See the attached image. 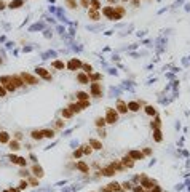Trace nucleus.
<instances>
[{
    "instance_id": "nucleus-1",
    "label": "nucleus",
    "mask_w": 190,
    "mask_h": 192,
    "mask_svg": "<svg viewBox=\"0 0 190 192\" xmlns=\"http://www.w3.org/2000/svg\"><path fill=\"white\" fill-rule=\"evenodd\" d=\"M104 119H106V122H107V123H115V122L118 120V112H117V109H112V107H109Z\"/></svg>"
},
{
    "instance_id": "nucleus-2",
    "label": "nucleus",
    "mask_w": 190,
    "mask_h": 192,
    "mask_svg": "<svg viewBox=\"0 0 190 192\" xmlns=\"http://www.w3.org/2000/svg\"><path fill=\"white\" fill-rule=\"evenodd\" d=\"M19 77L22 79V82H24V83H29V85H37V83H38V79H37V77H34L32 74H27V72H22Z\"/></svg>"
},
{
    "instance_id": "nucleus-3",
    "label": "nucleus",
    "mask_w": 190,
    "mask_h": 192,
    "mask_svg": "<svg viewBox=\"0 0 190 192\" xmlns=\"http://www.w3.org/2000/svg\"><path fill=\"white\" fill-rule=\"evenodd\" d=\"M90 88H91V95L96 96V98H99V96L102 95V86H101V83L90 82Z\"/></svg>"
},
{
    "instance_id": "nucleus-4",
    "label": "nucleus",
    "mask_w": 190,
    "mask_h": 192,
    "mask_svg": "<svg viewBox=\"0 0 190 192\" xmlns=\"http://www.w3.org/2000/svg\"><path fill=\"white\" fill-rule=\"evenodd\" d=\"M125 13H126V10H125L123 7H114V14H112L110 19L112 21H118V19H121V18L125 16Z\"/></svg>"
},
{
    "instance_id": "nucleus-5",
    "label": "nucleus",
    "mask_w": 190,
    "mask_h": 192,
    "mask_svg": "<svg viewBox=\"0 0 190 192\" xmlns=\"http://www.w3.org/2000/svg\"><path fill=\"white\" fill-rule=\"evenodd\" d=\"M82 64H83V62L80 61V59L72 58L69 62H67V66H66V67L69 69V71H77V69H80V67H82Z\"/></svg>"
},
{
    "instance_id": "nucleus-6",
    "label": "nucleus",
    "mask_w": 190,
    "mask_h": 192,
    "mask_svg": "<svg viewBox=\"0 0 190 192\" xmlns=\"http://www.w3.org/2000/svg\"><path fill=\"white\" fill-rule=\"evenodd\" d=\"M35 74H37L38 77H42V79H45V80H51V74L43 67H37L35 69Z\"/></svg>"
},
{
    "instance_id": "nucleus-7",
    "label": "nucleus",
    "mask_w": 190,
    "mask_h": 192,
    "mask_svg": "<svg viewBox=\"0 0 190 192\" xmlns=\"http://www.w3.org/2000/svg\"><path fill=\"white\" fill-rule=\"evenodd\" d=\"M117 112L118 114H126L128 112V106H126L125 101H121V99L117 101Z\"/></svg>"
},
{
    "instance_id": "nucleus-8",
    "label": "nucleus",
    "mask_w": 190,
    "mask_h": 192,
    "mask_svg": "<svg viewBox=\"0 0 190 192\" xmlns=\"http://www.w3.org/2000/svg\"><path fill=\"white\" fill-rule=\"evenodd\" d=\"M126 106H128V110H131V112H138L141 109V103H138V101H129Z\"/></svg>"
},
{
    "instance_id": "nucleus-9",
    "label": "nucleus",
    "mask_w": 190,
    "mask_h": 192,
    "mask_svg": "<svg viewBox=\"0 0 190 192\" xmlns=\"http://www.w3.org/2000/svg\"><path fill=\"white\" fill-rule=\"evenodd\" d=\"M32 175L37 176V178H43V168L40 165H34L32 167Z\"/></svg>"
},
{
    "instance_id": "nucleus-10",
    "label": "nucleus",
    "mask_w": 190,
    "mask_h": 192,
    "mask_svg": "<svg viewBox=\"0 0 190 192\" xmlns=\"http://www.w3.org/2000/svg\"><path fill=\"white\" fill-rule=\"evenodd\" d=\"M11 83H13L16 88H21V86L24 85V82H22V79H21L19 75H11Z\"/></svg>"
},
{
    "instance_id": "nucleus-11",
    "label": "nucleus",
    "mask_w": 190,
    "mask_h": 192,
    "mask_svg": "<svg viewBox=\"0 0 190 192\" xmlns=\"http://www.w3.org/2000/svg\"><path fill=\"white\" fill-rule=\"evenodd\" d=\"M10 141H11L10 133H7V131H0V144H8Z\"/></svg>"
},
{
    "instance_id": "nucleus-12",
    "label": "nucleus",
    "mask_w": 190,
    "mask_h": 192,
    "mask_svg": "<svg viewBox=\"0 0 190 192\" xmlns=\"http://www.w3.org/2000/svg\"><path fill=\"white\" fill-rule=\"evenodd\" d=\"M88 16L91 18L93 21H97V19H101V14H99V10H94V8H90L88 10Z\"/></svg>"
},
{
    "instance_id": "nucleus-13",
    "label": "nucleus",
    "mask_w": 190,
    "mask_h": 192,
    "mask_svg": "<svg viewBox=\"0 0 190 192\" xmlns=\"http://www.w3.org/2000/svg\"><path fill=\"white\" fill-rule=\"evenodd\" d=\"M128 155L131 158H134V160H142V158H144V154H142V152H139V151H131Z\"/></svg>"
},
{
    "instance_id": "nucleus-14",
    "label": "nucleus",
    "mask_w": 190,
    "mask_h": 192,
    "mask_svg": "<svg viewBox=\"0 0 190 192\" xmlns=\"http://www.w3.org/2000/svg\"><path fill=\"white\" fill-rule=\"evenodd\" d=\"M102 10V14L104 16H107L109 19L112 18V14H114V7H104V8H101Z\"/></svg>"
},
{
    "instance_id": "nucleus-15",
    "label": "nucleus",
    "mask_w": 190,
    "mask_h": 192,
    "mask_svg": "<svg viewBox=\"0 0 190 192\" xmlns=\"http://www.w3.org/2000/svg\"><path fill=\"white\" fill-rule=\"evenodd\" d=\"M77 79H78V82L83 83V85H88V83H90V77H88L86 74H78Z\"/></svg>"
},
{
    "instance_id": "nucleus-16",
    "label": "nucleus",
    "mask_w": 190,
    "mask_h": 192,
    "mask_svg": "<svg viewBox=\"0 0 190 192\" xmlns=\"http://www.w3.org/2000/svg\"><path fill=\"white\" fill-rule=\"evenodd\" d=\"M144 110H145V114L147 115H150V117H157V109L153 106H145L144 107Z\"/></svg>"
},
{
    "instance_id": "nucleus-17",
    "label": "nucleus",
    "mask_w": 190,
    "mask_h": 192,
    "mask_svg": "<svg viewBox=\"0 0 190 192\" xmlns=\"http://www.w3.org/2000/svg\"><path fill=\"white\" fill-rule=\"evenodd\" d=\"M22 3H24V0H11L10 3H8V8H11V10L13 8H19Z\"/></svg>"
},
{
    "instance_id": "nucleus-18",
    "label": "nucleus",
    "mask_w": 190,
    "mask_h": 192,
    "mask_svg": "<svg viewBox=\"0 0 190 192\" xmlns=\"http://www.w3.org/2000/svg\"><path fill=\"white\" fill-rule=\"evenodd\" d=\"M77 99H78V101H88V99H90V95L85 93V91H78V93H77Z\"/></svg>"
},
{
    "instance_id": "nucleus-19",
    "label": "nucleus",
    "mask_w": 190,
    "mask_h": 192,
    "mask_svg": "<svg viewBox=\"0 0 190 192\" xmlns=\"http://www.w3.org/2000/svg\"><path fill=\"white\" fill-rule=\"evenodd\" d=\"M94 123H96V127H97V128H104L106 125H107V122H106V119H104V117H97Z\"/></svg>"
},
{
    "instance_id": "nucleus-20",
    "label": "nucleus",
    "mask_w": 190,
    "mask_h": 192,
    "mask_svg": "<svg viewBox=\"0 0 190 192\" xmlns=\"http://www.w3.org/2000/svg\"><path fill=\"white\" fill-rule=\"evenodd\" d=\"M90 146L93 149H102V143L97 139H90Z\"/></svg>"
},
{
    "instance_id": "nucleus-21",
    "label": "nucleus",
    "mask_w": 190,
    "mask_h": 192,
    "mask_svg": "<svg viewBox=\"0 0 190 192\" xmlns=\"http://www.w3.org/2000/svg\"><path fill=\"white\" fill-rule=\"evenodd\" d=\"M123 165L125 167H128V168H131L133 165H134V162H133V158L129 157V155H126V157H123Z\"/></svg>"
},
{
    "instance_id": "nucleus-22",
    "label": "nucleus",
    "mask_w": 190,
    "mask_h": 192,
    "mask_svg": "<svg viewBox=\"0 0 190 192\" xmlns=\"http://www.w3.org/2000/svg\"><path fill=\"white\" fill-rule=\"evenodd\" d=\"M31 136H32V139H37V141H40L42 138H43V134H42V131L40 130H34L31 133Z\"/></svg>"
},
{
    "instance_id": "nucleus-23",
    "label": "nucleus",
    "mask_w": 190,
    "mask_h": 192,
    "mask_svg": "<svg viewBox=\"0 0 190 192\" xmlns=\"http://www.w3.org/2000/svg\"><path fill=\"white\" fill-rule=\"evenodd\" d=\"M153 139L157 141V143H161V131H160V128H157V130H153Z\"/></svg>"
},
{
    "instance_id": "nucleus-24",
    "label": "nucleus",
    "mask_w": 190,
    "mask_h": 192,
    "mask_svg": "<svg viewBox=\"0 0 190 192\" xmlns=\"http://www.w3.org/2000/svg\"><path fill=\"white\" fill-rule=\"evenodd\" d=\"M77 168H78L80 171H83V173H88V170H90V168H88V165L83 163V162H78V163H77Z\"/></svg>"
},
{
    "instance_id": "nucleus-25",
    "label": "nucleus",
    "mask_w": 190,
    "mask_h": 192,
    "mask_svg": "<svg viewBox=\"0 0 190 192\" xmlns=\"http://www.w3.org/2000/svg\"><path fill=\"white\" fill-rule=\"evenodd\" d=\"M8 146H10V149H11V151H18V149H21L19 143H18L16 139H14V141H10V143H8Z\"/></svg>"
},
{
    "instance_id": "nucleus-26",
    "label": "nucleus",
    "mask_w": 190,
    "mask_h": 192,
    "mask_svg": "<svg viewBox=\"0 0 190 192\" xmlns=\"http://www.w3.org/2000/svg\"><path fill=\"white\" fill-rule=\"evenodd\" d=\"M90 5H91V8H94V10H101V2L99 0H90Z\"/></svg>"
},
{
    "instance_id": "nucleus-27",
    "label": "nucleus",
    "mask_w": 190,
    "mask_h": 192,
    "mask_svg": "<svg viewBox=\"0 0 190 192\" xmlns=\"http://www.w3.org/2000/svg\"><path fill=\"white\" fill-rule=\"evenodd\" d=\"M61 114H62V117H64V119H70V117L74 115V112L69 109V107H67V109H62V112H61Z\"/></svg>"
},
{
    "instance_id": "nucleus-28",
    "label": "nucleus",
    "mask_w": 190,
    "mask_h": 192,
    "mask_svg": "<svg viewBox=\"0 0 190 192\" xmlns=\"http://www.w3.org/2000/svg\"><path fill=\"white\" fill-rule=\"evenodd\" d=\"M51 66H53V67H56V69H62V71H64V67H66V64H64L62 61H53Z\"/></svg>"
},
{
    "instance_id": "nucleus-29",
    "label": "nucleus",
    "mask_w": 190,
    "mask_h": 192,
    "mask_svg": "<svg viewBox=\"0 0 190 192\" xmlns=\"http://www.w3.org/2000/svg\"><path fill=\"white\" fill-rule=\"evenodd\" d=\"M42 134H43V138H50V139H51V138L54 136V131L53 130H42Z\"/></svg>"
},
{
    "instance_id": "nucleus-30",
    "label": "nucleus",
    "mask_w": 190,
    "mask_h": 192,
    "mask_svg": "<svg viewBox=\"0 0 190 192\" xmlns=\"http://www.w3.org/2000/svg\"><path fill=\"white\" fill-rule=\"evenodd\" d=\"M114 173H115V170H114L112 167H109V168H104V170H102V175H104V176H112Z\"/></svg>"
},
{
    "instance_id": "nucleus-31",
    "label": "nucleus",
    "mask_w": 190,
    "mask_h": 192,
    "mask_svg": "<svg viewBox=\"0 0 190 192\" xmlns=\"http://www.w3.org/2000/svg\"><path fill=\"white\" fill-rule=\"evenodd\" d=\"M11 82V75H3V77H0V83L2 85H7V83H10Z\"/></svg>"
},
{
    "instance_id": "nucleus-32",
    "label": "nucleus",
    "mask_w": 190,
    "mask_h": 192,
    "mask_svg": "<svg viewBox=\"0 0 190 192\" xmlns=\"http://www.w3.org/2000/svg\"><path fill=\"white\" fill-rule=\"evenodd\" d=\"M69 109L72 110L74 114H75V112H80V110H82V109H80V106H78V103H72V104L69 106Z\"/></svg>"
},
{
    "instance_id": "nucleus-33",
    "label": "nucleus",
    "mask_w": 190,
    "mask_h": 192,
    "mask_svg": "<svg viewBox=\"0 0 190 192\" xmlns=\"http://www.w3.org/2000/svg\"><path fill=\"white\" fill-rule=\"evenodd\" d=\"M82 69L86 72V74H90V75L93 74V66H90V64H82Z\"/></svg>"
},
{
    "instance_id": "nucleus-34",
    "label": "nucleus",
    "mask_w": 190,
    "mask_h": 192,
    "mask_svg": "<svg viewBox=\"0 0 190 192\" xmlns=\"http://www.w3.org/2000/svg\"><path fill=\"white\" fill-rule=\"evenodd\" d=\"M109 189H110L112 192H117V191H120V184H118V182H110Z\"/></svg>"
},
{
    "instance_id": "nucleus-35",
    "label": "nucleus",
    "mask_w": 190,
    "mask_h": 192,
    "mask_svg": "<svg viewBox=\"0 0 190 192\" xmlns=\"http://www.w3.org/2000/svg\"><path fill=\"white\" fill-rule=\"evenodd\" d=\"M66 5H67L69 8H72V10H74V8H77V7H78V3H77L75 0H66Z\"/></svg>"
},
{
    "instance_id": "nucleus-36",
    "label": "nucleus",
    "mask_w": 190,
    "mask_h": 192,
    "mask_svg": "<svg viewBox=\"0 0 190 192\" xmlns=\"http://www.w3.org/2000/svg\"><path fill=\"white\" fill-rule=\"evenodd\" d=\"M16 163L19 165V167H26L27 165V160H26L24 157H18V160H16Z\"/></svg>"
},
{
    "instance_id": "nucleus-37",
    "label": "nucleus",
    "mask_w": 190,
    "mask_h": 192,
    "mask_svg": "<svg viewBox=\"0 0 190 192\" xmlns=\"http://www.w3.org/2000/svg\"><path fill=\"white\" fill-rule=\"evenodd\" d=\"M142 186H144V187H147V189H152V187H153V186H155V184H153L152 181H149V179H144V182H142Z\"/></svg>"
},
{
    "instance_id": "nucleus-38",
    "label": "nucleus",
    "mask_w": 190,
    "mask_h": 192,
    "mask_svg": "<svg viewBox=\"0 0 190 192\" xmlns=\"http://www.w3.org/2000/svg\"><path fill=\"white\" fill-rule=\"evenodd\" d=\"M5 90H7V91H14V90H16V86L10 82V83H7V85H5Z\"/></svg>"
},
{
    "instance_id": "nucleus-39",
    "label": "nucleus",
    "mask_w": 190,
    "mask_h": 192,
    "mask_svg": "<svg viewBox=\"0 0 190 192\" xmlns=\"http://www.w3.org/2000/svg\"><path fill=\"white\" fill-rule=\"evenodd\" d=\"M74 158H78V157H82V155H83V151H82V149H77V151H74Z\"/></svg>"
},
{
    "instance_id": "nucleus-40",
    "label": "nucleus",
    "mask_w": 190,
    "mask_h": 192,
    "mask_svg": "<svg viewBox=\"0 0 190 192\" xmlns=\"http://www.w3.org/2000/svg\"><path fill=\"white\" fill-rule=\"evenodd\" d=\"M78 106H80V109H85V107H88V106H90V99H88V101H80Z\"/></svg>"
},
{
    "instance_id": "nucleus-41",
    "label": "nucleus",
    "mask_w": 190,
    "mask_h": 192,
    "mask_svg": "<svg viewBox=\"0 0 190 192\" xmlns=\"http://www.w3.org/2000/svg\"><path fill=\"white\" fill-rule=\"evenodd\" d=\"M7 96V90H5V86L0 83V98H5Z\"/></svg>"
},
{
    "instance_id": "nucleus-42",
    "label": "nucleus",
    "mask_w": 190,
    "mask_h": 192,
    "mask_svg": "<svg viewBox=\"0 0 190 192\" xmlns=\"http://www.w3.org/2000/svg\"><path fill=\"white\" fill-rule=\"evenodd\" d=\"M160 123H161V122H160V119L157 117L155 122H152V128H155V130H157V128H160Z\"/></svg>"
},
{
    "instance_id": "nucleus-43",
    "label": "nucleus",
    "mask_w": 190,
    "mask_h": 192,
    "mask_svg": "<svg viewBox=\"0 0 190 192\" xmlns=\"http://www.w3.org/2000/svg\"><path fill=\"white\" fill-rule=\"evenodd\" d=\"M82 151H83V154H91V147H90V146H83Z\"/></svg>"
},
{
    "instance_id": "nucleus-44",
    "label": "nucleus",
    "mask_w": 190,
    "mask_h": 192,
    "mask_svg": "<svg viewBox=\"0 0 190 192\" xmlns=\"http://www.w3.org/2000/svg\"><path fill=\"white\" fill-rule=\"evenodd\" d=\"M29 186V182L27 181H21V184H19V189H26Z\"/></svg>"
},
{
    "instance_id": "nucleus-45",
    "label": "nucleus",
    "mask_w": 190,
    "mask_h": 192,
    "mask_svg": "<svg viewBox=\"0 0 190 192\" xmlns=\"http://www.w3.org/2000/svg\"><path fill=\"white\" fill-rule=\"evenodd\" d=\"M80 5H82V7H88V5H90V0H80Z\"/></svg>"
},
{
    "instance_id": "nucleus-46",
    "label": "nucleus",
    "mask_w": 190,
    "mask_h": 192,
    "mask_svg": "<svg viewBox=\"0 0 190 192\" xmlns=\"http://www.w3.org/2000/svg\"><path fill=\"white\" fill-rule=\"evenodd\" d=\"M90 79H91V80H94V82H96V80H99V79H101V75H99V74H93V75H91Z\"/></svg>"
},
{
    "instance_id": "nucleus-47",
    "label": "nucleus",
    "mask_w": 190,
    "mask_h": 192,
    "mask_svg": "<svg viewBox=\"0 0 190 192\" xmlns=\"http://www.w3.org/2000/svg\"><path fill=\"white\" fill-rule=\"evenodd\" d=\"M8 158H10V160L13 162V163H16V160H18V157H16V155H13V154H11V155H8Z\"/></svg>"
},
{
    "instance_id": "nucleus-48",
    "label": "nucleus",
    "mask_w": 190,
    "mask_h": 192,
    "mask_svg": "<svg viewBox=\"0 0 190 192\" xmlns=\"http://www.w3.org/2000/svg\"><path fill=\"white\" fill-rule=\"evenodd\" d=\"M7 8V5H5V2L3 0H0V10H5Z\"/></svg>"
},
{
    "instance_id": "nucleus-49",
    "label": "nucleus",
    "mask_w": 190,
    "mask_h": 192,
    "mask_svg": "<svg viewBox=\"0 0 190 192\" xmlns=\"http://www.w3.org/2000/svg\"><path fill=\"white\" fill-rule=\"evenodd\" d=\"M29 182H31L32 186H37V184H38V181H37V179H34V178H32V179H31V181H29Z\"/></svg>"
},
{
    "instance_id": "nucleus-50",
    "label": "nucleus",
    "mask_w": 190,
    "mask_h": 192,
    "mask_svg": "<svg viewBox=\"0 0 190 192\" xmlns=\"http://www.w3.org/2000/svg\"><path fill=\"white\" fill-rule=\"evenodd\" d=\"M134 192H144V189H142L141 186H138V187H134Z\"/></svg>"
},
{
    "instance_id": "nucleus-51",
    "label": "nucleus",
    "mask_w": 190,
    "mask_h": 192,
    "mask_svg": "<svg viewBox=\"0 0 190 192\" xmlns=\"http://www.w3.org/2000/svg\"><path fill=\"white\" fill-rule=\"evenodd\" d=\"M123 187H125V189H128V191H129V189H131V184H129V182H125V184H123Z\"/></svg>"
},
{
    "instance_id": "nucleus-52",
    "label": "nucleus",
    "mask_w": 190,
    "mask_h": 192,
    "mask_svg": "<svg viewBox=\"0 0 190 192\" xmlns=\"http://www.w3.org/2000/svg\"><path fill=\"white\" fill-rule=\"evenodd\" d=\"M152 192H160V187H158V186H153V187H152Z\"/></svg>"
},
{
    "instance_id": "nucleus-53",
    "label": "nucleus",
    "mask_w": 190,
    "mask_h": 192,
    "mask_svg": "<svg viewBox=\"0 0 190 192\" xmlns=\"http://www.w3.org/2000/svg\"><path fill=\"white\" fill-rule=\"evenodd\" d=\"M109 3H117V0H107Z\"/></svg>"
},
{
    "instance_id": "nucleus-54",
    "label": "nucleus",
    "mask_w": 190,
    "mask_h": 192,
    "mask_svg": "<svg viewBox=\"0 0 190 192\" xmlns=\"http://www.w3.org/2000/svg\"><path fill=\"white\" fill-rule=\"evenodd\" d=\"M121 2H129V0H121Z\"/></svg>"
},
{
    "instance_id": "nucleus-55",
    "label": "nucleus",
    "mask_w": 190,
    "mask_h": 192,
    "mask_svg": "<svg viewBox=\"0 0 190 192\" xmlns=\"http://www.w3.org/2000/svg\"><path fill=\"white\" fill-rule=\"evenodd\" d=\"M5 192H11V191H5Z\"/></svg>"
}]
</instances>
